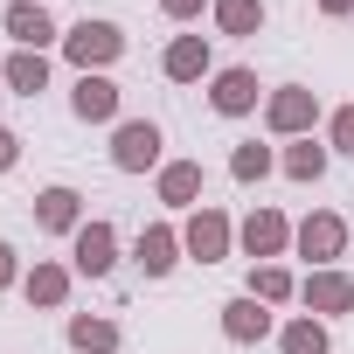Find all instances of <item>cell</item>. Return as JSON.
<instances>
[{
	"instance_id": "cell-1",
	"label": "cell",
	"mask_w": 354,
	"mask_h": 354,
	"mask_svg": "<svg viewBox=\"0 0 354 354\" xmlns=\"http://www.w3.org/2000/svg\"><path fill=\"white\" fill-rule=\"evenodd\" d=\"M63 56L77 63V77H104V70L125 56V28L104 21V15H84V21L63 28Z\"/></svg>"
},
{
	"instance_id": "cell-2",
	"label": "cell",
	"mask_w": 354,
	"mask_h": 354,
	"mask_svg": "<svg viewBox=\"0 0 354 354\" xmlns=\"http://www.w3.org/2000/svg\"><path fill=\"white\" fill-rule=\"evenodd\" d=\"M111 167L118 174H160L167 167V132L153 118H118L111 125Z\"/></svg>"
},
{
	"instance_id": "cell-3",
	"label": "cell",
	"mask_w": 354,
	"mask_h": 354,
	"mask_svg": "<svg viewBox=\"0 0 354 354\" xmlns=\"http://www.w3.org/2000/svg\"><path fill=\"white\" fill-rule=\"evenodd\" d=\"M292 250H299L313 271H333V264L347 257V223H340L333 209H313L306 223H292Z\"/></svg>"
},
{
	"instance_id": "cell-4",
	"label": "cell",
	"mask_w": 354,
	"mask_h": 354,
	"mask_svg": "<svg viewBox=\"0 0 354 354\" xmlns=\"http://www.w3.org/2000/svg\"><path fill=\"white\" fill-rule=\"evenodd\" d=\"M264 125H271V139H313V125H319V91H306V84L271 91V97H264Z\"/></svg>"
},
{
	"instance_id": "cell-5",
	"label": "cell",
	"mask_w": 354,
	"mask_h": 354,
	"mask_svg": "<svg viewBox=\"0 0 354 354\" xmlns=\"http://www.w3.org/2000/svg\"><path fill=\"white\" fill-rule=\"evenodd\" d=\"M181 250H188L195 264H223V257L236 250V223L202 202V209H188V223H181Z\"/></svg>"
},
{
	"instance_id": "cell-6",
	"label": "cell",
	"mask_w": 354,
	"mask_h": 354,
	"mask_svg": "<svg viewBox=\"0 0 354 354\" xmlns=\"http://www.w3.org/2000/svg\"><path fill=\"white\" fill-rule=\"evenodd\" d=\"M236 250H243L250 264H278V257L292 250V223L264 202V209H250V216L236 223Z\"/></svg>"
},
{
	"instance_id": "cell-7",
	"label": "cell",
	"mask_w": 354,
	"mask_h": 354,
	"mask_svg": "<svg viewBox=\"0 0 354 354\" xmlns=\"http://www.w3.org/2000/svg\"><path fill=\"white\" fill-rule=\"evenodd\" d=\"M70 271H77V278H111V271H118V230H111L104 216H91V223L70 236Z\"/></svg>"
},
{
	"instance_id": "cell-8",
	"label": "cell",
	"mask_w": 354,
	"mask_h": 354,
	"mask_svg": "<svg viewBox=\"0 0 354 354\" xmlns=\"http://www.w3.org/2000/svg\"><path fill=\"white\" fill-rule=\"evenodd\" d=\"M257 97H264V84H257L250 63H230V70L209 77V104H216V118H250Z\"/></svg>"
},
{
	"instance_id": "cell-9",
	"label": "cell",
	"mask_w": 354,
	"mask_h": 354,
	"mask_svg": "<svg viewBox=\"0 0 354 354\" xmlns=\"http://www.w3.org/2000/svg\"><path fill=\"white\" fill-rule=\"evenodd\" d=\"M299 306L313 313V319H340V313H354V278L333 264V271H306L299 278Z\"/></svg>"
},
{
	"instance_id": "cell-10",
	"label": "cell",
	"mask_w": 354,
	"mask_h": 354,
	"mask_svg": "<svg viewBox=\"0 0 354 354\" xmlns=\"http://www.w3.org/2000/svg\"><path fill=\"white\" fill-rule=\"evenodd\" d=\"M0 28H8L15 49H49V42H63V28H56V15L42 8V0H15V8L0 15Z\"/></svg>"
},
{
	"instance_id": "cell-11",
	"label": "cell",
	"mask_w": 354,
	"mask_h": 354,
	"mask_svg": "<svg viewBox=\"0 0 354 354\" xmlns=\"http://www.w3.org/2000/svg\"><path fill=\"white\" fill-rule=\"evenodd\" d=\"M160 70H167V84H202V77H216V49H209V35H174L167 56H160Z\"/></svg>"
},
{
	"instance_id": "cell-12",
	"label": "cell",
	"mask_w": 354,
	"mask_h": 354,
	"mask_svg": "<svg viewBox=\"0 0 354 354\" xmlns=\"http://www.w3.org/2000/svg\"><path fill=\"white\" fill-rule=\"evenodd\" d=\"M84 223H91V216H84V195H77V188L56 181V188L35 195V230H49V236H77Z\"/></svg>"
},
{
	"instance_id": "cell-13",
	"label": "cell",
	"mask_w": 354,
	"mask_h": 354,
	"mask_svg": "<svg viewBox=\"0 0 354 354\" xmlns=\"http://www.w3.org/2000/svg\"><path fill=\"white\" fill-rule=\"evenodd\" d=\"M70 285H77V271H70V264L35 257V264H28V278H21V299H28V306H42V313H56V306H70Z\"/></svg>"
},
{
	"instance_id": "cell-14",
	"label": "cell",
	"mask_w": 354,
	"mask_h": 354,
	"mask_svg": "<svg viewBox=\"0 0 354 354\" xmlns=\"http://www.w3.org/2000/svg\"><path fill=\"white\" fill-rule=\"evenodd\" d=\"M202 160H167L160 174H153V195L167 202V209H202Z\"/></svg>"
},
{
	"instance_id": "cell-15",
	"label": "cell",
	"mask_w": 354,
	"mask_h": 354,
	"mask_svg": "<svg viewBox=\"0 0 354 354\" xmlns=\"http://www.w3.org/2000/svg\"><path fill=\"white\" fill-rule=\"evenodd\" d=\"M132 257H139V271H146V278H167L188 250H181V230H174V223H146V230H139V243H132Z\"/></svg>"
},
{
	"instance_id": "cell-16",
	"label": "cell",
	"mask_w": 354,
	"mask_h": 354,
	"mask_svg": "<svg viewBox=\"0 0 354 354\" xmlns=\"http://www.w3.org/2000/svg\"><path fill=\"white\" fill-rule=\"evenodd\" d=\"M118 104H125V91L111 77H77V91H70V111L84 125H118Z\"/></svg>"
},
{
	"instance_id": "cell-17",
	"label": "cell",
	"mask_w": 354,
	"mask_h": 354,
	"mask_svg": "<svg viewBox=\"0 0 354 354\" xmlns=\"http://www.w3.org/2000/svg\"><path fill=\"white\" fill-rule=\"evenodd\" d=\"M271 326H278V319H271V306H264V299H250V292H236V299L223 306V333H230L236 347H257Z\"/></svg>"
},
{
	"instance_id": "cell-18",
	"label": "cell",
	"mask_w": 354,
	"mask_h": 354,
	"mask_svg": "<svg viewBox=\"0 0 354 354\" xmlns=\"http://www.w3.org/2000/svg\"><path fill=\"white\" fill-rule=\"evenodd\" d=\"M0 84H8V97H42L49 91V56L42 49H15L0 63Z\"/></svg>"
},
{
	"instance_id": "cell-19",
	"label": "cell",
	"mask_w": 354,
	"mask_h": 354,
	"mask_svg": "<svg viewBox=\"0 0 354 354\" xmlns=\"http://www.w3.org/2000/svg\"><path fill=\"white\" fill-rule=\"evenodd\" d=\"M63 340H70L77 354H118V319H104V313H70Z\"/></svg>"
},
{
	"instance_id": "cell-20",
	"label": "cell",
	"mask_w": 354,
	"mask_h": 354,
	"mask_svg": "<svg viewBox=\"0 0 354 354\" xmlns=\"http://www.w3.org/2000/svg\"><path fill=\"white\" fill-rule=\"evenodd\" d=\"M326 160H333V146H319V139H285V153H278L285 181H299V188H313V181H319Z\"/></svg>"
},
{
	"instance_id": "cell-21",
	"label": "cell",
	"mask_w": 354,
	"mask_h": 354,
	"mask_svg": "<svg viewBox=\"0 0 354 354\" xmlns=\"http://www.w3.org/2000/svg\"><path fill=\"white\" fill-rule=\"evenodd\" d=\"M278 354H333V347H326V319L292 313V319L278 326Z\"/></svg>"
},
{
	"instance_id": "cell-22",
	"label": "cell",
	"mask_w": 354,
	"mask_h": 354,
	"mask_svg": "<svg viewBox=\"0 0 354 354\" xmlns=\"http://www.w3.org/2000/svg\"><path fill=\"white\" fill-rule=\"evenodd\" d=\"M216 28L223 35H236V42H250V35H264V0H216Z\"/></svg>"
},
{
	"instance_id": "cell-23",
	"label": "cell",
	"mask_w": 354,
	"mask_h": 354,
	"mask_svg": "<svg viewBox=\"0 0 354 354\" xmlns=\"http://www.w3.org/2000/svg\"><path fill=\"white\" fill-rule=\"evenodd\" d=\"M250 299H264V306H285V299H299V278H292L285 264H250Z\"/></svg>"
},
{
	"instance_id": "cell-24",
	"label": "cell",
	"mask_w": 354,
	"mask_h": 354,
	"mask_svg": "<svg viewBox=\"0 0 354 354\" xmlns=\"http://www.w3.org/2000/svg\"><path fill=\"white\" fill-rule=\"evenodd\" d=\"M271 167H278V153H271V146H257V139H243V146L230 153V174H236L243 188H250V181H264Z\"/></svg>"
},
{
	"instance_id": "cell-25",
	"label": "cell",
	"mask_w": 354,
	"mask_h": 354,
	"mask_svg": "<svg viewBox=\"0 0 354 354\" xmlns=\"http://www.w3.org/2000/svg\"><path fill=\"white\" fill-rule=\"evenodd\" d=\"M326 146H333V153H347V160H354V104H340V111H333V118H326Z\"/></svg>"
},
{
	"instance_id": "cell-26",
	"label": "cell",
	"mask_w": 354,
	"mask_h": 354,
	"mask_svg": "<svg viewBox=\"0 0 354 354\" xmlns=\"http://www.w3.org/2000/svg\"><path fill=\"white\" fill-rule=\"evenodd\" d=\"M21 278H28V271H21V250H15L8 236H0V292H15Z\"/></svg>"
},
{
	"instance_id": "cell-27",
	"label": "cell",
	"mask_w": 354,
	"mask_h": 354,
	"mask_svg": "<svg viewBox=\"0 0 354 354\" xmlns=\"http://www.w3.org/2000/svg\"><path fill=\"white\" fill-rule=\"evenodd\" d=\"M202 8H216V0H160V15H167V21H195Z\"/></svg>"
},
{
	"instance_id": "cell-28",
	"label": "cell",
	"mask_w": 354,
	"mask_h": 354,
	"mask_svg": "<svg viewBox=\"0 0 354 354\" xmlns=\"http://www.w3.org/2000/svg\"><path fill=\"white\" fill-rule=\"evenodd\" d=\"M15 167H21V132L0 125V174H15Z\"/></svg>"
},
{
	"instance_id": "cell-29",
	"label": "cell",
	"mask_w": 354,
	"mask_h": 354,
	"mask_svg": "<svg viewBox=\"0 0 354 354\" xmlns=\"http://www.w3.org/2000/svg\"><path fill=\"white\" fill-rule=\"evenodd\" d=\"M319 15H333V21H340V15H354V0H319Z\"/></svg>"
},
{
	"instance_id": "cell-30",
	"label": "cell",
	"mask_w": 354,
	"mask_h": 354,
	"mask_svg": "<svg viewBox=\"0 0 354 354\" xmlns=\"http://www.w3.org/2000/svg\"><path fill=\"white\" fill-rule=\"evenodd\" d=\"M0 97H8V84H0Z\"/></svg>"
}]
</instances>
